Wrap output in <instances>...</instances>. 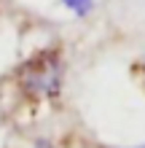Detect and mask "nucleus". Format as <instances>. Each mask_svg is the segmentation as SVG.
Here are the masks:
<instances>
[{"mask_svg":"<svg viewBox=\"0 0 145 148\" xmlns=\"http://www.w3.org/2000/svg\"><path fill=\"white\" fill-rule=\"evenodd\" d=\"M65 62L57 49H40L27 57L16 70L19 89L32 100H54L62 89Z\"/></svg>","mask_w":145,"mask_h":148,"instance_id":"nucleus-1","label":"nucleus"},{"mask_svg":"<svg viewBox=\"0 0 145 148\" xmlns=\"http://www.w3.org/2000/svg\"><path fill=\"white\" fill-rule=\"evenodd\" d=\"M142 75H145V62H142Z\"/></svg>","mask_w":145,"mask_h":148,"instance_id":"nucleus-3","label":"nucleus"},{"mask_svg":"<svg viewBox=\"0 0 145 148\" xmlns=\"http://www.w3.org/2000/svg\"><path fill=\"white\" fill-rule=\"evenodd\" d=\"M140 148H145V145H140Z\"/></svg>","mask_w":145,"mask_h":148,"instance_id":"nucleus-4","label":"nucleus"},{"mask_svg":"<svg viewBox=\"0 0 145 148\" xmlns=\"http://www.w3.org/2000/svg\"><path fill=\"white\" fill-rule=\"evenodd\" d=\"M65 8H70L75 16H86L91 8H94V0H62Z\"/></svg>","mask_w":145,"mask_h":148,"instance_id":"nucleus-2","label":"nucleus"}]
</instances>
